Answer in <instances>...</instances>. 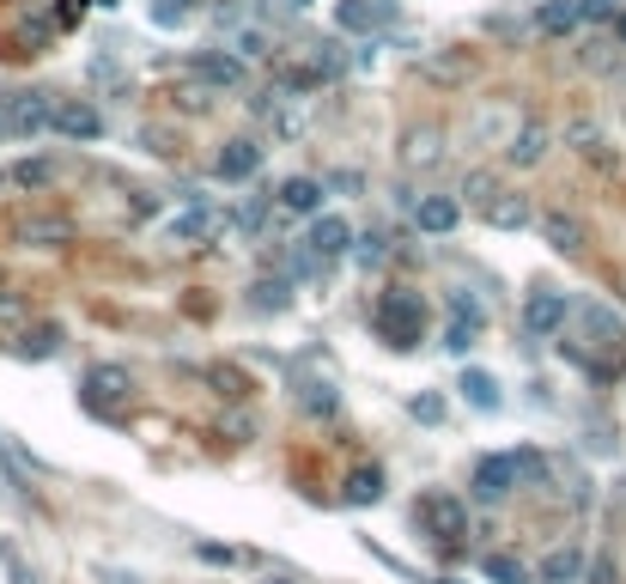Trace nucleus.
Instances as JSON below:
<instances>
[{"label": "nucleus", "instance_id": "obj_11", "mask_svg": "<svg viewBox=\"0 0 626 584\" xmlns=\"http://www.w3.org/2000/svg\"><path fill=\"white\" fill-rule=\"evenodd\" d=\"M578 578H584V554L572 548V542H559V548H547V554H541L536 584H578Z\"/></svg>", "mask_w": 626, "mask_h": 584}, {"label": "nucleus", "instance_id": "obj_15", "mask_svg": "<svg viewBox=\"0 0 626 584\" xmlns=\"http://www.w3.org/2000/svg\"><path fill=\"white\" fill-rule=\"evenodd\" d=\"M68 238H73V226L68 219H56V214L19 219V244H31V250H56V244H68Z\"/></svg>", "mask_w": 626, "mask_h": 584}, {"label": "nucleus", "instance_id": "obj_36", "mask_svg": "<svg viewBox=\"0 0 626 584\" xmlns=\"http://www.w3.org/2000/svg\"><path fill=\"white\" fill-rule=\"evenodd\" d=\"M615 43H620V49H626V7H620V12H615Z\"/></svg>", "mask_w": 626, "mask_h": 584}, {"label": "nucleus", "instance_id": "obj_34", "mask_svg": "<svg viewBox=\"0 0 626 584\" xmlns=\"http://www.w3.org/2000/svg\"><path fill=\"white\" fill-rule=\"evenodd\" d=\"M238 56H268V37L262 31H244L238 37Z\"/></svg>", "mask_w": 626, "mask_h": 584}, {"label": "nucleus", "instance_id": "obj_37", "mask_svg": "<svg viewBox=\"0 0 626 584\" xmlns=\"http://www.w3.org/2000/svg\"><path fill=\"white\" fill-rule=\"evenodd\" d=\"M12 189V171H0V195H7Z\"/></svg>", "mask_w": 626, "mask_h": 584}, {"label": "nucleus", "instance_id": "obj_16", "mask_svg": "<svg viewBox=\"0 0 626 584\" xmlns=\"http://www.w3.org/2000/svg\"><path fill=\"white\" fill-rule=\"evenodd\" d=\"M298 408L310 414V420H335L341 414V396H335V384H322V378H298Z\"/></svg>", "mask_w": 626, "mask_h": 584}, {"label": "nucleus", "instance_id": "obj_4", "mask_svg": "<svg viewBox=\"0 0 626 584\" xmlns=\"http://www.w3.org/2000/svg\"><path fill=\"white\" fill-rule=\"evenodd\" d=\"M49 135H61V140H98V135H103L98 103H91V98H61V103H56V122H49Z\"/></svg>", "mask_w": 626, "mask_h": 584}, {"label": "nucleus", "instance_id": "obj_19", "mask_svg": "<svg viewBox=\"0 0 626 584\" xmlns=\"http://www.w3.org/2000/svg\"><path fill=\"white\" fill-rule=\"evenodd\" d=\"M426 512H433V524H438V536H445V542H463V536H468V505H463V499L438 493V499L426 505Z\"/></svg>", "mask_w": 626, "mask_h": 584}, {"label": "nucleus", "instance_id": "obj_13", "mask_svg": "<svg viewBox=\"0 0 626 584\" xmlns=\"http://www.w3.org/2000/svg\"><path fill=\"white\" fill-rule=\"evenodd\" d=\"M335 24H341V31H384L389 0H341V7H335Z\"/></svg>", "mask_w": 626, "mask_h": 584}, {"label": "nucleus", "instance_id": "obj_18", "mask_svg": "<svg viewBox=\"0 0 626 584\" xmlns=\"http://www.w3.org/2000/svg\"><path fill=\"white\" fill-rule=\"evenodd\" d=\"M547 147H554V135H547V122H524L511 135V165H541Z\"/></svg>", "mask_w": 626, "mask_h": 584}, {"label": "nucleus", "instance_id": "obj_35", "mask_svg": "<svg viewBox=\"0 0 626 584\" xmlns=\"http://www.w3.org/2000/svg\"><path fill=\"white\" fill-rule=\"evenodd\" d=\"M19 323H24V310L12 298H0V329H19Z\"/></svg>", "mask_w": 626, "mask_h": 584}, {"label": "nucleus", "instance_id": "obj_26", "mask_svg": "<svg viewBox=\"0 0 626 584\" xmlns=\"http://www.w3.org/2000/svg\"><path fill=\"white\" fill-rule=\"evenodd\" d=\"M207 384H213L219 389V396H226V402H244V396H250V378H244V372L238 366H207Z\"/></svg>", "mask_w": 626, "mask_h": 584}, {"label": "nucleus", "instance_id": "obj_27", "mask_svg": "<svg viewBox=\"0 0 626 584\" xmlns=\"http://www.w3.org/2000/svg\"><path fill=\"white\" fill-rule=\"evenodd\" d=\"M286 280H262V287H256V298H250V310H262V317H274V310H286Z\"/></svg>", "mask_w": 626, "mask_h": 584}, {"label": "nucleus", "instance_id": "obj_24", "mask_svg": "<svg viewBox=\"0 0 626 584\" xmlns=\"http://www.w3.org/2000/svg\"><path fill=\"white\" fill-rule=\"evenodd\" d=\"M456 389H463V402L468 408H480V414L499 408V378H487V372H463V384Z\"/></svg>", "mask_w": 626, "mask_h": 584}, {"label": "nucleus", "instance_id": "obj_22", "mask_svg": "<svg viewBox=\"0 0 626 584\" xmlns=\"http://www.w3.org/2000/svg\"><path fill=\"white\" fill-rule=\"evenodd\" d=\"M578 19H584V12H578V0H547V7L536 12V31H541V37H566Z\"/></svg>", "mask_w": 626, "mask_h": 584}, {"label": "nucleus", "instance_id": "obj_33", "mask_svg": "<svg viewBox=\"0 0 626 584\" xmlns=\"http://www.w3.org/2000/svg\"><path fill=\"white\" fill-rule=\"evenodd\" d=\"M578 12H584V19H615L620 0H578Z\"/></svg>", "mask_w": 626, "mask_h": 584}, {"label": "nucleus", "instance_id": "obj_12", "mask_svg": "<svg viewBox=\"0 0 626 584\" xmlns=\"http://www.w3.org/2000/svg\"><path fill=\"white\" fill-rule=\"evenodd\" d=\"M536 226H541V244H554L559 256H578V250H584V226H578L572 214H559V207H547Z\"/></svg>", "mask_w": 626, "mask_h": 584}, {"label": "nucleus", "instance_id": "obj_31", "mask_svg": "<svg viewBox=\"0 0 626 584\" xmlns=\"http://www.w3.org/2000/svg\"><path fill=\"white\" fill-rule=\"evenodd\" d=\"M0 566H12V584H37V573L19 561V548H12V542H0Z\"/></svg>", "mask_w": 626, "mask_h": 584}, {"label": "nucleus", "instance_id": "obj_20", "mask_svg": "<svg viewBox=\"0 0 626 584\" xmlns=\"http://www.w3.org/2000/svg\"><path fill=\"white\" fill-rule=\"evenodd\" d=\"M480 219H487V226H499V231H517V226H529L536 214H529L524 195H505V189H499V195H493V207H487Z\"/></svg>", "mask_w": 626, "mask_h": 584}, {"label": "nucleus", "instance_id": "obj_14", "mask_svg": "<svg viewBox=\"0 0 626 584\" xmlns=\"http://www.w3.org/2000/svg\"><path fill=\"white\" fill-rule=\"evenodd\" d=\"M86 396H91V402H110V408H116V402L135 396V378H128L122 366H91V372H86Z\"/></svg>", "mask_w": 626, "mask_h": 584}, {"label": "nucleus", "instance_id": "obj_32", "mask_svg": "<svg viewBox=\"0 0 626 584\" xmlns=\"http://www.w3.org/2000/svg\"><path fill=\"white\" fill-rule=\"evenodd\" d=\"M414 420H445V402L438 396H414Z\"/></svg>", "mask_w": 626, "mask_h": 584}, {"label": "nucleus", "instance_id": "obj_39", "mask_svg": "<svg viewBox=\"0 0 626 584\" xmlns=\"http://www.w3.org/2000/svg\"><path fill=\"white\" fill-rule=\"evenodd\" d=\"M274 584H292V578H274Z\"/></svg>", "mask_w": 626, "mask_h": 584}, {"label": "nucleus", "instance_id": "obj_25", "mask_svg": "<svg viewBox=\"0 0 626 584\" xmlns=\"http://www.w3.org/2000/svg\"><path fill=\"white\" fill-rule=\"evenodd\" d=\"M12 171V189H49L56 184V159H19V165H7Z\"/></svg>", "mask_w": 626, "mask_h": 584}, {"label": "nucleus", "instance_id": "obj_28", "mask_svg": "<svg viewBox=\"0 0 626 584\" xmlns=\"http://www.w3.org/2000/svg\"><path fill=\"white\" fill-rule=\"evenodd\" d=\"M213 226H219V219L207 214V207H195V214H182L177 226H171V238H207V231H213Z\"/></svg>", "mask_w": 626, "mask_h": 584}, {"label": "nucleus", "instance_id": "obj_30", "mask_svg": "<svg viewBox=\"0 0 626 584\" xmlns=\"http://www.w3.org/2000/svg\"><path fill=\"white\" fill-rule=\"evenodd\" d=\"M463 195H468V201L480 207V214H487V207H493V195H499V184H493L487 171H475V177H468V184H463Z\"/></svg>", "mask_w": 626, "mask_h": 584}, {"label": "nucleus", "instance_id": "obj_7", "mask_svg": "<svg viewBox=\"0 0 626 584\" xmlns=\"http://www.w3.org/2000/svg\"><path fill=\"white\" fill-rule=\"evenodd\" d=\"M438 159H445V135H438L433 122H420V128L401 135V165H408V171H433Z\"/></svg>", "mask_w": 626, "mask_h": 584}, {"label": "nucleus", "instance_id": "obj_2", "mask_svg": "<svg viewBox=\"0 0 626 584\" xmlns=\"http://www.w3.org/2000/svg\"><path fill=\"white\" fill-rule=\"evenodd\" d=\"M377 329H384L389 347H420L426 335V305L414 293H389L384 310H377Z\"/></svg>", "mask_w": 626, "mask_h": 584}, {"label": "nucleus", "instance_id": "obj_40", "mask_svg": "<svg viewBox=\"0 0 626 584\" xmlns=\"http://www.w3.org/2000/svg\"><path fill=\"white\" fill-rule=\"evenodd\" d=\"M0 135H7V128H0Z\"/></svg>", "mask_w": 626, "mask_h": 584}, {"label": "nucleus", "instance_id": "obj_23", "mask_svg": "<svg viewBox=\"0 0 626 584\" xmlns=\"http://www.w3.org/2000/svg\"><path fill=\"white\" fill-rule=\"evenodd\" d=\"M480 573H487L493 584H536V566H524L517 554H487V561H480Z\"/></svg>", "mask_w": 626, "mask_h": 584}, {"label": "nucleus", "instance_id": "obj_1", "mask_svg": "<svg viewBox=\"0 0 626 584\" xmlns=\"http://www.w3.org/2000/svg\"><path fill=\"white\" fill-rule=\"evenodd\" d=\"M541 475H547V463L536 457V451H499V457L475 463V475H468V499L499 505V499H511L517 487H536Z\"/></svg>", "mask_w": 626, "mask_h": 584}, {"label": "nucleus", "instance_id": "obj_21", "mask_svg": "<svg viewBox=\"0 0 626 584\" xmlns=\"http://www.w3.org/2000/svg\"><path fill=\"white\" fill-rule=\"evenodd\" d=\"M384 499V469L377 463H359L354 475H347V505H377Z\"/></svg>", "mask_w": 626, "mask_h": 584}, {"label": "nucleus", "instance_id": "obj_17", "mask_svg": "<svg viewBox=\"0 0 626 584\" xmlns=\"http://www.w3.org/2000/svg\"><path fill=\"white\" fill-rule=\"evenodd\" d=\"M274 201H280L286 214L317 219V214H322V184H317V177H292V184H280V195H274Z\"/></svg>", "mask_w": 626, "mask_h": 584}, {"label": "nucleus", "instance_id": "obj_8", "mask_svg": "<svg viewBox=\"0 0 626 584\" xmlns=\"http://www.w3.org/2000/svg\"><path fill=\"white\" fill-rule=\"evenodd\" d=\"M213 171L226 177V184H250V177L262 171V147H256V140H226L219 159H213Z\"/></svg>", "mask_w": 626, "mask_h": 584}, {"label": "nucleus", "instance_id": "obj_9", "mask_svg": "<svg viewBox=\"0 0 626 584\" xmlns=\"http://www.w3.org/2000/svg\"><path fill=\"white\" fill-rule=\"evenodd\" d=\"M310 256H317V263H329V256H347V244H354V226H347V219H335V214H317L310 219Z\"/></svg>", "mask_w": 626, "mask_h": 584}, {"label": "nucleus", "instance_id": "obj_6", "mask_svg": "<svg viewBox=\"0 0 626 584\" xmlns=\"http://www.w3.org/2000/svg\"><path fill=\"white\" fill-rule=\"evenodd\" d=\"M195 86H207V92H238L244 86V61L219 56V49H201V56H195Z\"/></svg>", "mask_w": 626, "mask_h": 584}, {"label": "nucleus", "instance_id": "obj_10", "mask_svg": "<svg viewBox=\"0 0 626 584\" xmlns=\"http://www.w3.org/2000/svg\"><path fill=\"white\" fill-rule=\"evenodd\" d=\"M414 219H420V231L445 238V231H456V219H463V201H456V195H420V201H414Z\"/></svg>", "mask_w": 626, "mask_h": 584}, {"label": "nucleus", "instance_id": "obj_29", "mask_svg": "<svg viewBox=\"0 0 626 584\" xmlns=\"http://www.w3.org/2000/svg\"><path fill=\"white\" fill-rule=\"evenodd\" d=\"M61 347V329H31L24 335V359H49Z\"/></svg>", "mask_w": 626, "mask_h": 584}, {"label": "nucleus", "instance_id": "obj_38", "mask_svg": "<svg viewBox=\"0 0 626 584\" xmlns=\"http://www.w3.org/2000/svg\"><path fill=\"white\" fill-rule=\"evenodd\" d=\"M292 7H310V0H292Z\"/></svg>", "mask_w": 626, "mask_h": 584}, {"label": "nucleus", "instance_id": "obj_3", "mask_svg": "<svg viewBox=\"0 0 626 584\" xmlns=\"http://www.w3.org/2000/svg\"><path fill=\"white\" fill-rule=\"evenodd\" d=\"M49 122H56V98L49 92H19V98H7V110H0V128H7L12 140L49 135Z\"/></svg>", "mask_w": 626, "mask_h": 584}, {"label": "nucleus", "instance_id": "obj_5", "mask_svg": "<svg viewBox=\"0 0 626 584\" xmlns=\"http://www.w3.org/2000/svg\"><path fill=\"white\" fill-rule=\"evenodd\" d=\"M566 310L572 305H566V293H559V287H536V293H529V305H524V329L547 342V335L566 329Z\"/></svg>", "mask_w": 626, "mask_h": 584}]
</instances>
